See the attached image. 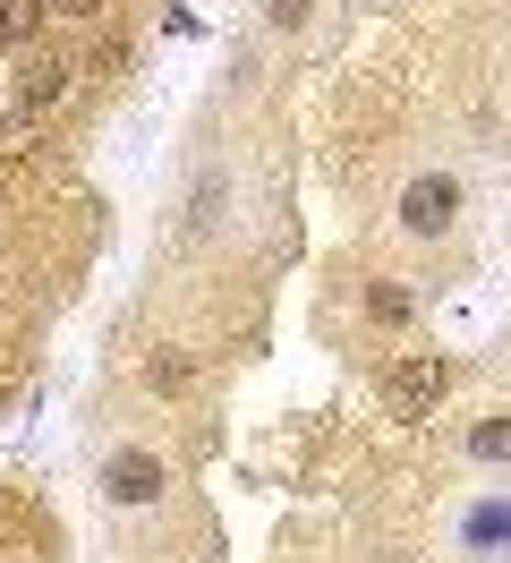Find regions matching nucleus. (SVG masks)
<instances>
[{
    "mask_svg": "<svg viewBox=\"0 0 511 563\" xmlns=\"http://www.w3.org/2000/svg\"><path fill=\"white\" fill-rule=\"evenodd\" d=\"M452 213H460V179L452 172H426V179L401 188V231H418V240H443Z\"/></svg>",
    "mask_w": 511,
    "mask_h": 563,
    "instance_id": "1",
    "label": "nucleus"
},
{
    "mask_svg": "<svg viewBox=\"0 0 511 563\" xmlns=\"http://www.w3.org/2000/svg\"><path fill=\"white\" fill-rule=\"evenodd\" d=\"M102 495H111V504H154V495H163V461L145 453V444H129V453H111L102 461Z\"/></svg>",
    "mask_w": 511,
    "mask_h": 563,
    "instance_id": "2",
    "label": "nucleus"
},
{
    "mask_svg": "<svg viewBox=\"0 0 511 563\" xmlns=\"http://www.w3.org/2000/svg\"><path fill=\"white\" fill-rule=\"evenodd\" d=\"M435 401H443V358H401V367H392V410L418 419V410H435Z\"/></svg>",
    "mask_w": 511,
    "mask_h": 563,
    "instance_id": "3",
    "label": "nucleus"
},
{
    "mask_svg": "<svg viewBox=\"0 0 511 563\" xmlns=\"http://www.w3.org/2000/svg\"><path fill=\"white\" fill-rule=\"evenodd\" d=\"M52 9L43 0H0V52H18V43H34V26H43Z\"/></svg>",
    "mask_w": 511,
    "mask_h": 563,
    "instance_id": "4",
    "label": "nucleus"
},
{
    "mask_svg": "<svg viewBox=\"0 0 511 563\" xmlns=\"http://www.w3.org/2000/svg\"><path fill=\"white\" fill-rule=\"evenodd\" d=\"M68 77H77L68 60H34V69H26V103H18V111H43V103H60V95H68Z\"/></svg>",
    "mask_w": 511,
    "mask_h": 563,
    "instance_id": "5",
    "label": "nucleus"
},
{
    "mask_svg": "<svg viewBox=\"0 0 511 563\" xmlns=\"http://www.w3.org/2000/svg\"><path fill=\"white\" fill-rule=\"evenodd\" d=\"M469 453H477V461H511V419H486V427L469 435Z\"/></svg>",
    "mask_w": 511,
    "mask_h": 563,
    "instance_id": "6",
    "label": "nucleus"
},
{
    "mask_svg": "<svg viewBox=\"0 0 511 563\" xmlns=\"http://www.w3.org/2000/svg\"><path fill=\"white\" fill-rule=\"evenodd\" d=\"M367 308H375L384 324H401V317H409V290H401V282H375V290H367Z\"/></svg>",
    "mask_w": 511,
    "mask_h": 563,
    "instance_id": "7",
    "label": "nucleus"
},
{
    "mask_svg": "<svg viewBox=\"0 0 511 563\" xmlns=\"http://www.w3.org/2000/svg\"><path fill=\"white\" fill-rule=\"evenodd\" d=\"M469 538H511V512H477V521H469Z\"/></svg>",
    "mask_w": 511,
    "mask_h": 563,
    "instance_id": "8",
    "label": "nucleus"
},
{
    "mask_svg": "<svg viewBox=\"0 0 511 563\" xmlns=\"http://www.w3.org/2000/svg\"><path fill=\"white\" fill-rule=\"evenodd\" d=\"M265 9H273V26H299L307 18V0H265Z\"/></svg>",
    "mask_w": 511,
    "mask_h": 563,
    "instance_id": "9",
    "label": "nucleus"
},
{
    "mask_svg": "<svg viewBox=\"0 0 511 563\" xmlns=\"http://www.w3.org/2000/svg\"><path fill=\"white\" fill-rule=\"evenodd\" d=\"M43 9H52V18H95L102 0H43Z\"/></svg>",
    "mask_w": 511,
    "mask_h": 563,
    "instance_id": "10",
    "label": "nucleus"
}]
</instances>
